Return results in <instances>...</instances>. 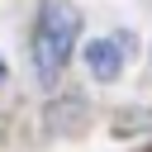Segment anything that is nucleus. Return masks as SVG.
<instances>
[{"label":"nucleus","mask_w":152,"mask_h":152,"mask_svg":"<svg viewBox=\"0 0 152 152\" xmlns=\"http://www.w3.org/2000/svg\"><path fill=\"white\" fill-rule=\"evenodd\" d=\"M124 62H128V38L114 33V38H90L86 43V71L95 81H119L124 76Z\"/></svg>","instance_id":"2"},{"label":"nucleus","mask_w":152,"mask_h":152,"mask_svg":"<svg viewBox=\"0 0 152 152\" xmlns=\"http://www.w3.org/2000/svg\"><path fill=\"white\" fill-rule=\"evenodd\" d=\"M81 38V10L71 0H43L33 24V71L43 86H57V76L71 62V48Z\"/></svg>","instance_id":"1"},{"label":"nucleus","mask_w":152,"mask_h":152,"mask_svg":"<svg viewBox=\"0 0 152 152\" xmlns=\"http://www.w3.org/2000/svg\"><path fill=\"white\" fill-rule=\"evenodd\" d=\"M0 76H5V62H0Z\"/></svg>","instance_id":"3"}]
</instances>
